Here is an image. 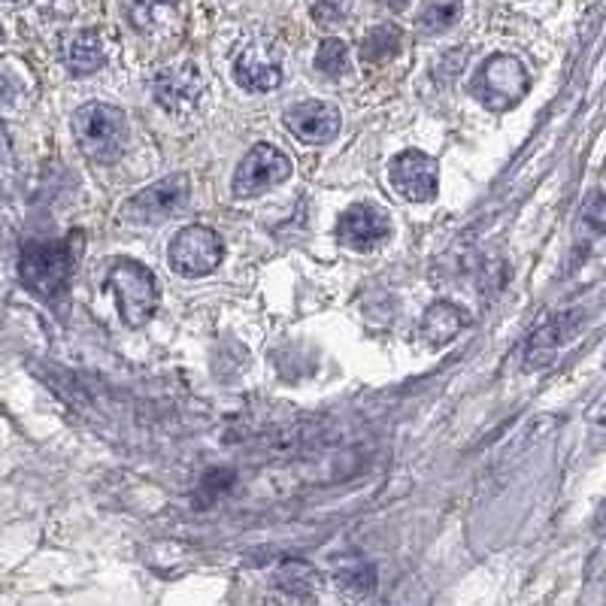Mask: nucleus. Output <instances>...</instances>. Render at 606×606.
<instances>
[{
	"label": "nucleus",
	"instance_id": "obj_25",
	"mask_svg": "<svg viewBox=\"0 0 606 606\" xmlns=\"http://www.w3.org/2000/svg\"><path fill=\"white\" fill-rule=\"evenodd\" d=\"M0 40H3V31H0Z\"/></svg>",
	"mask_w": 606,
	"mask_h": 606
},
{
	"label": "nucleus",
	"instance_id": "obj_23",
	"mask_svg": "<svg viewBox=\"0 0 606 606\" xmlns=\"http://www.w3.org/2000/svg\"><path fill=\"white\" fill-rule=\"evenodd\" d=\"M346 10H349V0H316L313 3V15L322 25H337L343 22Z\"/></svg>",
	"mask_w": 606,
	"mask_h": 606
},
{
	"label": "nucleus",
	"instance_id": "obj_13",
	"mask_svg": "<svg viewBox=\"0 0 606 606\" xmlns=\"http://www.w3.org/2000/svg\"><path fill=\"white\" fill-rule=\"evenodd\" d=\"M65 61L70 73L77 77H89L94 70H101L106 61L104 40L97 31H77L65 40Z\"/></svg>",
	"mask_w": 606,
	"mask_h": 606
},
{
	"label": "nucleus",
	"instance_id": "obj_2",
	"mask_svg": "<svg viewBox=\"0 0 606 606\" xmlns=\"http://www.w3.org/2000/svg\"><path fill=\"white\" fill-rule=\"evenodd\" d=\"M80 149L97 164H113L128 145V116L113 104H85L73 113Z\"/></svg>",
	"mask_w": 606,
	"mask_h": 606
},
{
	"label": "nucleus",
	"instance_id": "obj_11",
	"mask_svg": "<svg viewBox=\"0 0 606 606\" xmlns=\"http://www.w3.org/2000/svg\"><path fill=\"white\" fill-rule=\"evenodd\" d=\"M234 80H237L240 89L246 92L264 94L273 92L279 82H282V65L270 49H261V46H249L237 55L234 61Z\"/></svg>",
	"mask_w": 606,
	"mask_h": 606
},
{
	"label": "nucleus",
	"instance_id": "obj_15",
	"mask_svg": "<svg viewBox=\"0 0 606 606\" xmlns=\"http://www.w3.org/2000/svg\"><path fill=\"white\" fill-rule=\"evenodd\" d=\"M277 585L282 592L294 594V597H313L318 588V573L316 567L306 564L301 558H289L277 567Z\"/></svg>",
	"mask_w": 606,
	"mask_h": 606
},
{
	"label": "nucleus",
	"instance_id": "obj_3",
	"mask_svg": "<svg viewBox=\"0 0 606 606\" xmlns=\"http://www.w3.org/2000/svg\"><path fill=\"white\" fill-rule=\"evenodd\" d=\"M106 289L116 294L119 316L128 328H143L159 310V279L140 261H113L106 273Z\"/></svg>",
	"mask_w": 606,
	"mask_h": 606
},
{
	"label": "nucleus",
	"instance_id": "obj_8",
	"mask_svg": "<svg viewBox=\"0 0 606 606\" xmlns=\"http://www.w3.org/2000/svg\"><path fill=\"white\" fill-rule=\"evenodd\" d=\"M388 183L409 203H428L436 198V185H440L436 161L419 149H407L388 164Z\"/></svg>",
	"mask_w": 606,
	"mask_h": 606
},
{
	"label": "nucleus",
	"instance_id": "obj_17",
	"mask_svg": "<svg viewBox=\"0 0 606 606\" xmlns=\"http://www.w3.org/2000/svg\"><path fill=\"white\" fill-rule=\"evenodd\" d=\"M573 313H567V316L555 318L549 322L546 328L537 330V337H534V343H531V368H546V361H552L555 352H558V346L564 343V337L570 334V322H573Z\"/></svg>",
	"mask_w": 606,
	"mask_h": 606
},
{
	"label": "nucleus",
	"instance_id": "obj_19",
	"mask_svg": "<svg viewBox=\"0 0 606 606\" xmlns=\"http://www.w3.org/2000/svg\"><path fill=\"white\" fill-rule=\"evenodd\" d=\"M458 15H462V0H424L419 27L428 34H440V31L455 25Z\"/></svg>",
	"mask_w": 606,
	"mask_h": 606
},
{
	"label": "nucleus",
	"instance_id": "obj_14",
	"mask_svg": "<svg viewBox=\"0 0 606 606\" xmlns=\"http://www.w3.org/2000/svg\"><path fill=\"white\" fill-rule=\"evenodd\" d=\"M467 325V313H464L458 303L440 301L434 306H428V313L422 318V334L424 340H431L434 346H443L448 340H455Z\"/></svg>",
	"mask_w": 606,
	"mask_h": 606
},
{
	"label": "nucleus",
	"instance_id": "obj_6",
	"mask_svg": "<svg viewBox=\"0 0 606 606\" xmlns=\"http://www.w3.org/2000/svg\"><path fill=\"white\" fill-rule=\"evenodd\" d=\"M188 195H191L188 176L176 173V176H167V179H161V183L137 191L125 203L121 215H125V222L131 224H161L167 222L173 212L183 210L185 203H188Z\"/></svg>",
	"mask_w": 606,
	"mask_h": 606
},
{
	"label": "nucleus",
	"instance_id": "obj_5",
	"mask_svg": "<svg viewBox=\"0 0 606 606\" xmlns=\"http://www.w3.org/2000/svg\"><path fill=\"white\" fill-rule=\"evenodd\" d=\"M167 258H171V267L179 277H207L222 264L224 243L207 224H188L171 240Z\"/></svg>",
	"mask_w": 606,
	"mask_h": 606
},
{
	"label": "nucleus",
	"instance_id": "obj_20",
	"mask_svg": "<svg viewBox=\"0 0 606 606\" xmlns=\"http://www.w3.org/2000/svg\"><path fill=\"white\" fill-rule=\"evenodd\" d=\"M164 13H171V3L167 0H131V19L137 31L145 34H159L161 27H171L164 19Z\"/></svg>",
	"mask_w": 606,
	"mask_h": 606
},
{
	"label": "nucleus",
	"instance_id": "obj_4",
	"mask_svg": "<svg viewBox=\"0 0 606 606\" xmlns=\"http://www.w3.org/2000/svg\"><path fill=\"white\" fill-rule=\"evenodd\" d=\"M527 89H531V77L515 55H491L470 82L476 101L494 113L513 109L525 97Z\"/></svg>",
	"mask_w": 606,
	"mask_h": 606
},
{
	"label": "nucleus",
	"instance_id": "obj_22",
	"mask_svg": "<svg viewBox=\"0 0 606 606\" xmlns=\"http://www.w3.org/2000/svg\"><path fill=\"white\" fill-rule=\"evenodd\" d=\"M582 231H588V237H604L606 234V195H594L585 210H582Z\"/></svg>",
	"mask_w": 606,
	"mask_h": 606
},
{
	"label": "nucleus",
	"instance_id": "obj_12",
	"mask_svg": "<svg viewBox=\"0 0 606 606\" xmlns=\"http://www.w3.org/2000/svg\"><path fill=\"white\" fill-rule=\"evenodd\" d=\"M200 92H203V82H200V73L195 65L161 70L159 80H155V97L171 113H183L188 106L198 104Z\"/></svg>",
	"mask_w": 606,
	"mask_h": 606
},
{
	"label": "nucleus",
	"instance_id": "obj_10",
	"mask_svg": "<svg viewBox=\"0 0 606 606\" xmlns=\"http://www.w3.org/2000/svg\"><path fill=\"white\" fill-rule=\"evenodd\" d=\"M337 234L343 240L349 249L370 252L376 243H383L392 234V222L380 207L373 203H356L340 215L337 224Z\"/></svg>",
	"mask_w": 606,
	"mask_h": 606
},
{
	"label": "nucleus",
	"instance_id": "obj_7",
	"mask_svg": "<svg viewBox=\"0 0 606 606\" xmlns=\"http://www.w3.org/2000/svg\"><path fill=\"white\" fill-rule=\"evenodd\" d=\"M291 176V161L285 152H279L277 145L258 143L246 159L240 161L234 173V195L240 200L261 198L267 188L285 183Z\"/></svg>",
	"mask_w": 606,
	"mask_h": 606
},
{
	"label": "nucleus",
	"instance_id": "obj_21",
	"mask_svg": "<svg viewBox=\"0 0 606 606\" xmlns=\"http://www.w3.org/2000/svg\"><path fill=\"white\" fill-rule=\"evenodd\" d=\"M316 70L325 73L328 80H340L346 70H349V53H346L343 40H322L316 53Z\"/></svg>",
	"mask_w": 606,
	"mask_h": 606
},
{
	"label": "nucleus",
	"instance_id": "obj_24",
	"mask_svg": "<svg viewBox=\"0 0 606 606\" xmlns=\"http://www.w3.org/2000/svg\"><path fill=\"white\" fill-rule=\"evenodd\" d=\"M385 7H388V10H395V13H400V10H407V3L409 0H383Z\"/></svg>",
	"mask_w": 606,
	"mask_h": 606
},
{
	"label": "nucleus",
	"instance_id": "obj_18",
	"mask_svg": "<svg viewBox=\"0 0 606 606\" xmlns=\"http://www.w3.org/2000/svg\"><path fill=\"white\" fill-rule=\"evenodd\" d=\"M334 580L349 594H368L376 585V570L364 558H343L334 567Z\"/></svg>",
	"mask_w": 606,
	"mask_h": 606
},
{
	"label": "nucleus",
	"instance_id": "obj_1",
	"mask_svg": "<svg viewBox=\"0 0 606 606\" xmlns=\"http://www.w3.org/2000/svg\"><path fill=\"white\" fill-rule=\"evenodd\" d=\"M19 277L40 301H58L73 277V243H25L19 255Z\"/></svg>",
	"mask_w": 606,
	"mask_h": 606
},
{
	"label": "nucleus",
	"instance_id": "obj_16",
	"mask_svg": "<svg viewBox=\"0 0 606 606\" xmlns=\"http://www.w3.org/2000/svg\"><path fill=\"white\" fill-rule=\"evenodd\" d=\"M404 34L395 25H376L370 31L364 43H361V61L364 65H383L388 58H395L400 53Z\"/></svg>",
	"mask_w": 606,
	"mask_h": 606
},
{
	"label": "nucleus",
	"instance_id": "obj_9",
	"mask_svg": "<svg viewBox=\"0 0 606 606\" xmlns=\"http://www.w3.org/2000/svg\"><path fill=\"white\" fill-rule=\"evenodd\" d=\"M285 128L306 145L330 143L340 131V109L325 101H306L285 113Z\"/></svg>",
	"mask_w": 606,
	"mask_h": 606
}]
</instances>
